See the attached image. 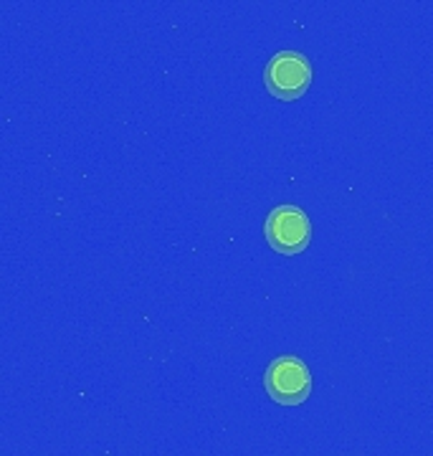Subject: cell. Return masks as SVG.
I'll return each mask as SVG.
<instances>
[{"mask_svg": "<svg viewBox=\"0 0 433 456\" xmlns=\"http://www.w3.org/2000/svg\"><path fill=\"white\" fill-rule=\"evenodd\" d=\"M264 388L279 406H299L312 393V373L297 355H279L264 373Z\"/></svg>", "mask_w": 433, "mask_h": 456, "instance_id": "6da1fadb", "label": "cell"}, {"mask_svg": "<svg viewBox=\"0 0 433 456\" xmlns=\"http://www.w3.org/2000/svg\"><path fill=\"white\" fill-rule=\"evenodd\" d=\"M264 84L272 97L294 102L305 97L312 84V64L299 51H279L264 69Z\"/></svg>", "mask_w": 433, "mask_h": 456, "instance_id": "7a4b0ae2", "label": "cell"}, {"mask_svg": "<svg viewBox=\"0 0 433 456\" xmlns=\"http://www.w3.org/2000/svg\"><path fill=\"white\" fill-rule=\"evenodd\" d=\"M264 236L276 254L294 256L302 254L312 239V224L306 213L297 206H279L266 216Z\"/></svg>", "mask_w": 433, "mask_h": 456, "instance_id": "3957f363", "label": "cell"}]
</instances>
